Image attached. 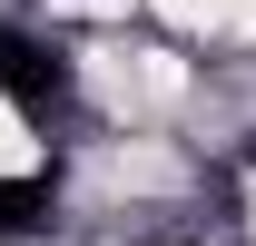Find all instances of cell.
Segmentation results:
<instances>
[{
  "instance_id": "6da1fadb",
  "label": "cell",
  "mask_w": 256,
  "mask_h": 246,
  "mask_svg": "<svg viewBox=\"0 0 256 246\" xmlns=\"http://www.w3.org/2000/svg\"><path fill=\"white\" fill-rule=\"evenodd\" d=\"M60 168V148H50V128L10 98V79H0V187H40Z\"/></svg>"
},
{
  "instance_id": "7a4b0ae2",
  "label": "cell",
  "mask_w": 256,
  "mask_h": 246,
  "mask_svg": "<svg viewBox=\"0 0 256 246\" xmlns=\"http://www.w3.org/2000/svg\"><path fill=\"white\" fill-rule=\"evenodd\" d=\"M226 226L256 246V148H246V168H236V207H226Z\"/></svg>"
}]
</instances>
